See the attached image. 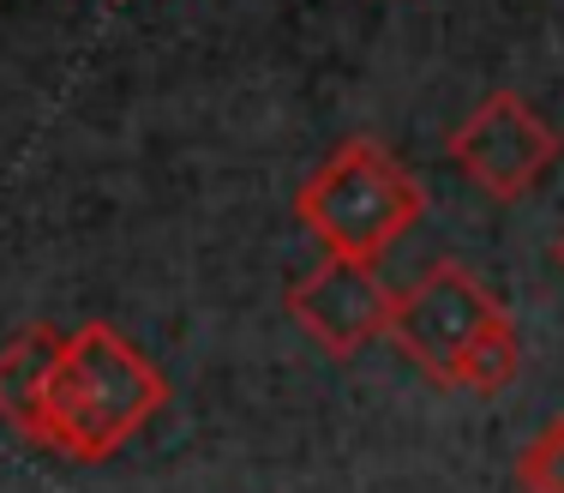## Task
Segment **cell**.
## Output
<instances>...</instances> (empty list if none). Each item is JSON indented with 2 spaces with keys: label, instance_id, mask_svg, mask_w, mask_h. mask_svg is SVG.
Listing matches in <instances>:
<instances>
[{
  "label": "cell",
  "instance_id": "6da1fadb",
  "mask_svg": "<svg viewBox=\"0 0 564 493\" xmlns=\"http://www.w3.org/2000/svg\"><path fill=\"white\" fill-rule=\"evenodd\" d=\"M169 404V379L139 343H127L109 319H85L66 331V350L48 379L43 451L73 463H109L127 439H139Z\"/></svg>",
  "mask_w": 564,
  "mask_h": 493
},
{
  "label": "cell",
  "instance_id": "7a4b0ae2",
  "mask_svg": "<svg viewBox=\"0 0 564 493\" xmlns=\"http://www.w3.org/2000/svg\"><path fill=\"white\" fill-rule=\"evenodd\" d=\"M294 217L325 253L379 265L426 217V186L391 144L355 132L294 186Z\"/></svg>",
  "mask_w": 564,
  "mask_h": 493
},
{
  "label": "cell",
  "instance_id": "3957f363",
  "mask_svg": "<svg viewBox=\"0 0 564 493\" xmlns=\"http://www.w3.org/2000/svg\"><path fill=\"white\" fill-rule=\"evenodd\" d=\"M558 151H564L558 127L546 121L522 90H492V97L475 103L445 139L451 169L468 186H480L487 199H499V205L529 199L534 186L546 181V169L558 163Z\"/></svg>",
  "mask_w": 564,
  "mask_h": 493
},
{
  "label": "cell",
  "instance_id": "277c9868",
  "mask_svg": "<svg viewBox=\"0 0 564 493\" xmlns=\"http://www.w3.org/2000/svg\"><path fill=\"white\" fill-rule=\"evenodd\" d=\"M499 313H505L499 296H492V289L480 283L463 259H438V265H426L409 289H397V301H391V343L433 385L456 392V362H463V350Z\"/></svg>",
  "mask_w": 564,
  "mask_h": 493
},
{
  "label": "cell",
  "instance_id": "5b68a950",
  "mask_svg": "<svg viewBox=\"0 0 564 493\" xmlns=\"http://www.w3.org/2000/svg\"><path fill=\"white\" fill-rule=\"evenodd\" d=\"M391 301H397V289H384L379 265L337 259V253H325V259L289 289L294 325H301L325 355H337V362L360 355L379 337H391Z\"/></svg>",
  "mask_w": 564,
  "mask_h": 493
},
{
  "label": "cell",
  "instance_id": "8992f818",
  "mask_svg": "<svg viewBox=\"0 0 564 493\" xmlns=\"http://www.w3.org/2000/svg\"><path fill=\"white\" fill-rule=\"evenodd\" d=\"M61 350H66V331L55 325H24L0 350V428H12L31 446H43V404H48V379H55Z\"/></svg>",
  "mask_w": 564,
  "mask_h": 493
},
{
  "label": "cell",
  "instance_id": "52a82bcc",
  "mask_svg": "<svg viewBox=\"0 0 564 493\" xmlns=\"http://www.w3.org/2000/svg\"><path fill=\"white\" fill-rule=\"evenodd\" d=\"M517 373H522V337H517V325H510V313H499V319H492V325L463 350V362H456V392L499 397L505 385L517 379Z\"/></svg>",
  "mask_w": 564,
  "mask_h": 493
},
{
  "label": "cell",
  "instance_id": "ba28073f",
  "mask_svg": "<svg viewBox=\"0 0 564 493\" xmlns=\"http://www.w3.org/2000/svg\"><path fill=\"white\" fill-rule=\"evenodd\" d=\"M517 487L522 493H564V416H553L517 451Z\"/></svg>",
  "mask_w": 564,
  "mask_h": 493
},
{
  "label": "cell",
  "instance_id": "9c48e42d",
  "mask_svg": "<svg viewBox=\"0 0 564 493\" xmlns=\"http://www.w3.org/2000/svg\"><path fill=\"white\" fill-rule=\"evenodd\" d=\"M553 259H558V265H564V235H558V242H553Z\"/></svg>",
  "mask_w": 564,
  "mask_h": 493
},
{
  "label": "cell",
  "instance_id": "30bf717a",
  "mask_svg": "<svg viewBox=\"0 0 564 493\" xmlns=\"http://www.w3.org/2000/svg\"><path fill=\"white\" fill-rule=\"evenodd\" d=\"M115 7H120V0H115Z\"/></svg>",
  "mask_w": 564,
  "mask_h": 493
}]
</instances>
